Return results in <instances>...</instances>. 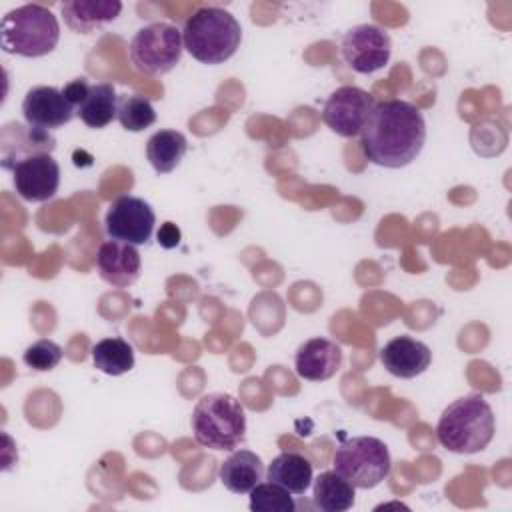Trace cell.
<instances>
[{"mask_svg":"<svg viewBox=\"0 0 512 512\" xmlns=\"http://www.w3.org/2000/svg\"><path fill=\"white\" fill-rule=\"evenodd\" d=\"M266 476L270 482L300 496L314 482V466L304 454L282 452L276 458H272Z\"/></svg>","mask_w":512,"mask_h":512,"instance_id":"cell-18","label":"cell"},{"mask_svg":"<svg viewBox=\"0 0 512 512\" xmlns=\"http://www.w3.org/2000/svg\"><path fill=\"white\" fill-rule=\"evenodd\" d=\"M58 40V18L42 4H22L2 16L0 42L6 54L40 58L50 54Z\"/></svg>","mask_w":512,"mask_h":512,"instance_id":"cell-5","label":"cell"},{"mask_svg":"<svg viewBox=\"0 0 512 512\" xmlns=\"http://www.w3.org/2000/svg\"><path fill=\"white\" fill-rule=\"evenodd\" d=\"M142 260L136 246L120 240H106L96 250V270L100 278L116 288L132 286L140 276Z\"/></svg>","mask_w":512,"mask_h":512,"instance_id":"cell-13","label":"cell"},{"mask_svg":"<svg viewBox=\"0 0 512 512\" xmlns=\"http://www.w3.org/2000/svg\"><path fill=\"white\" fill-rule=\"evenodd\" d=\"M22 114L28 126L50 132L68 124L76 108L62 90L54 86H32L22 100Z\"/></svg>","mask_w":512,"mask_h":512,"instance_id":"cell-12","label":"cell"},{"mask_svg":"<svg viewBox=\"0 0 512 512\" xmlns=\"http://www.w3.org/2000/svg\"><path fill=\"white\" fill-rule=\"evenodd\" d=\"M332 464L340 476L362 490L378 486L392 470L390 450L376 436H352L342 440L334 450Z\"/></svg>","mask_w":512,"mask_h":512,"instance_id":"cell-6","label":"cell"},{"mask_svg":"<svg viewBox=\"0 0 512 512\" xmlns=\"http://www.w3.org/2000/svg\"><path fill=\"white\" fill-rule=\"evenodd\" d=\"M376 100L374 96L358 86L336 88L322 108V122L338 136L354 138L362 132Z\"/></svg>","mask_w":512,"mask_h":512,"instance_id":"cell-10","label":"cell"},{"mask_svg":"<svg viewBox=\"0 0 512 512\" xmlns=\"http://www.w3.org/2000/svg\"><path fill=\"white\" fill-rule=\"evenodd\" d=\"M184 50L198 62L214 66L230 60L242 42L240 22L224 8L200 6L184 22Z\"/></svg>","mask_w":512,"mask_h":512,"instance_id":"cell-3","label":"cell"},{"mask_svg":"<svg viewBox=\"0 0 512 512\" xmlns=\"http://www.w3.org/2000/svg\"><path fill=\"white\" fill-rule=\"evenodd\" d=\"M118 112V96L116 88L110 82L90 84L86 98L76 108V114L88 128H106Z\"/></svg>","mask_w":512,"mask_h":512,"instance_id":"cell-19","label":"cell"},{"mask_svg":"<svg viewBox=\"0 0 512 512\" xmlns=\"http://www.w3.org/2000/svg\"><path fill=\"white\" fill-rule=\"evenodd\" d=\"M190 426L194 440L212 450H236L246 438V414L232 394L210 392L196 402Z\"/></svg>","mask_w":512,"mask_h":512,"instance_id":"cell-4","label":"cell"},{"mask_svg":"<svg viewBox=\"0 0 512 512\" xmlns=\"http://www.w3.org/2000/svg\"><path fill=\"white\" fill-rule=\"evenodd\" d=\"M380 362L392 376L410 380L426 372L432 362V352L424 342L400 334L380 348Z\"/></svg>","mask_w":512,"mask_h":512,"instance_id":"cell-15","label":"cell"},{"mask_svg":"<svg viewBox=\"0 0 512 512\" xmlns=\"http://www.w3.org/2000/svg\"><path fill=\"white\" fill-rule=\"evenodd\" d=\"M118 122L128 132H142L156 122V110L146 96L122 94L118 96Z\"/></svg>","mask_w":512,"mask_h":512,"instance_id":"cell-23","label":"cell"},{"mask_svg":"<svg viewBox=\"0 0 512 512\" xmlns=\"http://www.w3.org/2000/svg\"><path fill=\"white\" fill-rule=\"evenodd\" d=\"M312 498L322 512H346L356 502V488L336 470H326L314 480Z\"/></svg>","mask_w":512,"mask_h":512,"instance_id":"cell-21","label":"cell"},{"mask_svg":"<svg viewBox=\"0 0 512 512\" xmlns=\"http://www.w3.org/2000/svg\"><path fill=\"white\" fill-rule=\"evenodd\" d=\"M426 142L422 112L400 98L374 104L362 132L360 146L368 162L382 168H404L418 158Z\"/></svg>","mask_w":512,"mask_h":512,"instance_id":"cell-1","label":"cell"},{"mask_svg":"<svg viewBox=\"0 0 512 512\" xmlns=\"http://www.w3.org/2000/svg\"><path fill=\"white\" fill-rule=\"evenodd\" d=\"M188 152V140L178 130H158L146 142V158L156 174L172 172Z\"/></svg>","mask_w":512,"mask_h":512,"instance_id":"cell-20","label":"cell"},{"mask_svg":"<svg viewBox=\"0 0 512 512\" xmlns=\"http://www.w3.org/2000/svg\"><path fill=\"white\" fill-rule=\"evenodd\" d=\"M88 90H90V84H88L86 78H74L72 82H68V84L64 86L62 92H64V96L68 98V102H70L74 108H78L80 102L86 98Z\"/></svg>","mask_w":512,"mask_h":512,"instance_id":"cell-26","label":"cell"},{"mask_svg":"<svg viewBox=\"0 0 512 512\" xmlns=\"http://www.w3.org/2000/svg\"><path fill=\"white\" fill-rule=\"evenodd\" d=\"M496 432L492 406L482 394H466L448 404L436 424L440 446L454 454H476L484 450Z\"/></svg>","mask_w":512,"mask_h":512,"instance_id":"cell-2","label":"cell"},{"mask_svg":"<svg viewBox=\"0 0 512 512\" xmlns=\"http://www.w3.org/2000/svg\"><path fill=\"white\" fill-rule=\"evenodd\" d=\"M62 348L60 344H56L54 340H48V338H42V340H36L32 342L24 354H22V360L28 368L36 370V372H50L54 370L60 360H62Z\"/></svg>","mask_w":512,"mask_h":512,"instance_id":"cell-25","label":"cell"},{"mask_svg":"<svg viewBox=\"0 0 512 512\" xmlns=\"http://www.w3.org/2000/svg\"><path fill=\"white\" fill-rule=\"evenodd\" d=\"M184 52L182 30L168 22L142 26L128 44L132 66L146 76H162L176 68Z\"/></svg>","mask_w":512,"mask_h":512,"instance_id":"cell-7","label":"cell"},{"mask_svg":"<svg viewBox=\"0 0 512 512\" xmlns=\"http://www.w3.org/2000/svg\"><path fill=\"white\" fill-rule=\"evenodd\" d=\"M16 194L26 202H46L60 186V164L52 152H38L20 158L10 166Z\"/></svg>","mask_w":512,"mask_h":512,"instance_id":"cell-11","label":"cell"},{"mask_svg":"<svg viewBox=\"0 0 512 512\" xmlns=\"http://www.w3.org/2000/svg\"><path fill=\"white\" fill-rule=\"evenodd\" d=\"M90 352L94 368L108 376H120L134 368V348L120 336L98 340Z\"/></svg>","mask_w":512,"mask_h":512,"instance_id":"cell-22","label":"cell"},{"mask_svg":"<svg viewBox=\"0 0 512 512\" xmlns=\"http://www.w3.org/2000/svg\"><path fill=\"white\" fill-rule=\"evenodd\" d=\"M342 366V348L328 338L316 336L302 342L294 356V370L302 380H330Z\"/></svg>","mask_w":512,"mask_h":512,"instance_id":"cell-14","label":"cell"},{"mask_svg":"<svg viewBox=\"0 0 512 512\" xmlns=\"http://www.w3.org/2000/svg\"><path fill=\"white\" fill-rule=\"evenodd\" d=\"M156 224L154 208L138 196H118L106 210L104 230L108 238L128 242L132 246L146 244Z\"/></svg>","mask_w":512,"mask_h":512,"instance_id":"cell-9","label":"cell"},{"mask_svg":"<svg viewBox=\"0 0 512 512\" xmlns=\"http://www.w3.org/2000/svg\"><path fill=\"white\" fill-rule=\"evenodd\" d=\"M340 52L354 72L374 74L388 64L392 56V40L378 24H356L344 34Z\"/></svg>","mask_w":512,"mask_h":512,"instance_id":"cell-8","label":"cell"},{"mask_svg":"<svg viewBox=\"0 0 512 512\" xmlns=\"http://www.w3.org/2000/svg\"><path fill=\"white\" fill-rule=\"evenodd\" d=\"M250 510L252 512H294L296 504L292 492L274 484V482H258L250 490Z\"/></svg>","mask_w":512,"mask_h":512,"instance_id":"cell-24","label":"cell"},{"mask_svg":"<svg viewBox=\"0 0 512 512\" xmlns=\"http://www.w3.org/2000/svg\"><path fill=\"white\" fill-rule=\"evenodd\" d=\"M60 12L70 30L78 34H94L114 22L122 12L118 0H68L60 4Z\"/></svg>","mask_w":512,"mask_h":512,"instance_id":"cell-16","label":"cell"},{"mask_svg":"<svg viewBox=\"0 0 512 512\" xmlns=\"http://www.w3.org/2000/svg\"><path fill=\"white\" fill-rule=\"evenodd\" d=\"M264 462L252 450H232V454L220 464L218 480L232 494H250V490L262 482Z\"/></svg>","mask_w":512,"mask_h":512,"instance_id":"cell-17","label":"cell"}]
</instances>
